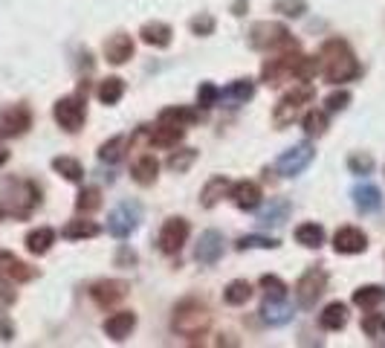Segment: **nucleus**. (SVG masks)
<instances>
[{"instance_id": "1", "label": "nucleus", "mask_w": 385, "mask_h": 348, "mask_svg": "<svg viewBox=\"0 0 385 348\" xmlns=\"http://www.w3.org/2000/svg\"><path fill=\"white\" fill-rule=\"evenodd\" d=\"M319 64H322V73H325V78L330 84H342V81H351V78L359 76V61H357V56L351 53V47L342 38L325 41Z\"/></svg>"}, {"instance_id": "2", "label": "nucleus", "mask_w": 385, "mask_h": 348, "mask_svg": "<svg viewBox=\"0 0 385 348\" xmlns=\"http://www.w3.org/2000/svg\"><path fill=\"white\" fill-rule=\"evenodd\" d=\"M41 192L32 180H9L4 195H0V218L9 221H26V218L38 209Z\"/></svg>"}, {"instance_id": "3", "label": "nucleus", "mask_w": 385, "mask_h": 348, "mask_svg": "<svg viewBox=\"0 0 385 348\" xmlns=\"http://www.w3.org/2000/svg\"><path fill=\"white\" fill-rule=\"evenodd\" d=\"M171 325H174V331L180 334V337H200V334H206L209 331V325H211V314H209V308L203 302H197V299H186V302H180L177 308H174V319H171Z\"/></svg>"}, {"instance_id": "4", "label": "nucleus", "mask_w": 385, "mask_h": 348, "mask_svg": "<svg viewBox=\"0 0 385 348\" xmlns=\"http://www.w3.org/2000/svg\"><path fill=\"white\" fill-rule=\"evenodd\" d=\"M249 47L252 50H295V41L290 35V29L284 24H275V21H261L249 29Z\"/></svg>"}, {"instance_id": "5", "label": "nucleus", "mask_w": 385, "mask_h": 348, "mask_svg": "<svg viewBox=\"0 0 385 348\" xmlns=\"http://www.w3.org/2000/svg\"><path fill=\"white\" fill-rule=\"evenodd\" d=\"M316 99V91L310 84H302V87H292V91L275 105V113H273V122L275 128H287L298 119V113L305 111V105H310Z\"/></svg>"}, {"instance_id": "6", "label": "nucleus", "mask_w": 385, "mask_h": 348, "mask_svg": "<svg viewBox=\"0 0 385 348\" xmlns=\"http://www.w3.org/2000/svg\"><path fill=\"white\" fill-rule=\"evenodd\" d=\"M142 221V206L137 200H122L110 215H107V230L116 238H127Z\"/></svg>"}, {"instance_id": "7", "label": "nucleus", "mask_w": 385, "mask_h": 348, "mask_svg": "<svg viewBox=\"0 0 385 348\" xmlns=\"http://www.w3.org/2000/svg\"><path fill=\"white\" fill-rule=\"evenodd\" d=\"M313 157H316V151H313L310 143H298V145L287 148V151L275 160V171L281 174V178H295V174H302V171L313 163Z\"/></svg>"}, {"instance_id": "8", "label": "nucleus", "mask_w": 385, "mask_h": 348, "mask_svg": "<svg viewBox=\"0 0 385 348\" xmlns=\"http://www.w3.org/2000/svg\"><path fill=\"white\" fill-rule=\"evenodd\" d=\"M302 58L305 56H298V53H287V56H281V58H270L264 67H261V78L267 81V84H284L287 78H298V73H302Z\"/></svg>"}, {"instance_id": "9", "label": "nucleus", "mask_w": 385, "mask_h": 348, "mask_svg": "<svg viewBox=\"0 0 385 348\" xmlns=\"http://www.w3.org/2000/svg\"><path fill=\"white\" fill-rule=\"evenodd\" d=\"M325 287H327V273L319 270V267H310L302 279H298V285H295L298 304H302V308H313L316 299L325 293Z\"/></svg>"}, {"instance_id": "10", "label": "nucleus", "mask_w": 385, "mask_h": 348, "mask_svg": "<svg viewBox=\"0 0 385 348\" xmlns=\"http://www.w3.org/2000/svg\"><path fill=\"white\" fill-rule=\"evenodd\" d=\"M53 116L56 122L70 130V134H75V130L84 125V116H88V111H84V102L78 96H67V99H58L56 108H53Z\"/></svg>"}, {"instance_id": "11", "label": "nucleus", "mask_w": 385, "mask_h": 348, "mask_svg": "<svg viewBox=\"0 0 385 348\" xmlns=\"http://www.w3.org/2000/svg\"><path fill=\"white\" fill-rule=\"evenodd\" d=\"M32 128V111L26 105H9L0 111V134L4 137H21Z\"/></svg>"}, {"instance_id": "12", "label": "nucleus", "mask_w": 385, "mask_h": 348, "mask_svg": "<svg viewBox=\"0 0 385 348\" xmlns=\"http://www.w3.org/2000/svg\"><path fill=\"white\" fill-rule=\"evenodd\" d=\"M189 241V221L186 218H168L159 230V250L174 255L183 250V244Z\"/></svg>"}, {"instance_id": "13", "label": "nucleus", "mask_w": 385, "mask_h": 348, "mask_svg": "<svg viewBox=\"0 0 385 348\" xmlns=\"http://www.w3.org/2000/svg\"><path fill=\"white\" fill-rule=\"evenodd\" d=\"M35 276H38V270L23 265L15 252H0V282L15 285V282H29Z\"/></svg>"}, {"instance_id": "14", "label": "nucleus", "mask_w": 385, "mask_h": 348, "mask_svg": "<svg viewBox=\"0 0 385 348\" xmlns=\"http://www.w3.org/2000/svg\"><path fill=\"white\" fill-rule=\"evenodd\" d=\"M90 296H93V302L99 304V308H113V304H119L127 296V285L116 282V279H102V282H96L90 287Z\"/></svg>"}, {"instance_id": "15", "label": "nucleus", "mask_w": 385, "mask_h": 348, "mask_svg": "<svg viewBox=\"0 0 385 348\" xmlns=\"http://www.w3.org/2000/svg\"><path fill=\"white\" fill-rule=\"evenodd\" d=\"M221 255H223V235L218 230H206L197 241L194 258L200 261V265H218Z\"/></svg>"}, {"instance_id": "16", "label": "nucleus", "mask_w": 385, "mask_h": 348, "mask_svg": "<svg viewBox=\"0 0 385 348\" xmlns=\"http://www.w3.org/2000/svg\"><path fill=\"white\" fill-rule=\"evenodd\" d=\"M368 247V238L362 230L357 227H342L336 235H333V250L342 252V255H357V252H365Z\"/></svg>"}, {"instance_id": "17", "label": "nucleus", "mask_w": 385, "mask_h": 348, "mask_svg": "<svg viewBox=\"0 0 385 348\" xmlns=\"http://www.w3.org/2000/svg\"><path fill=\"white\" fill-rule=\"evenodd\" d=\"M134 56V41H131V35H125V32H116V35H110L107 41H105V58L110 61V64H125L127 58Z\"/></svg>"}, {"instance_id": "18", "label": "nucleus", "mask_w": 385, "mask_h": 348, "mask_svg": "<svg viewBox=\"0 0 385 348\" xmlns=\"http://www.w3.org/2000/svg\"><path fill=\"white\" fill-rule=\"evenodd\" d=\"M229 195H232L235 206L243 209V212H252V209H258V206H261V186H258V183H252V180L235 183V186L229 189Z\"/></svg>"}, {"instance_id": "19", "label": "nucleus", "mask_w": 385, "mask_h": 348, "mask_svg": "<svg viewBox=\"0 0 385 348\" xmlns=\"http://www.w3.org/2000/svg\"><path fill=\"white\" fill-rule=\"evenodd\" d=\"M134 328H137V314H134V311H119V314H113V317L105 322V334H107L110 339H116V342L127 339Z\"/></svg>"}, {"instance_id": "20", "label": "nucleus", "mask_w": 385, "mask_h": 348, "mask_svg": "<svg viewBox=\"0 0 385 348\" xmlns=\"http://www.w3.org/2000/svg\"><path fill=\"white\" fill-rule=\"evenodd\" d=\"M252 96H255V84H252L249 78H238V81H232V84L226 87V91H221L218 102H223V105H229V108H238V105H246Z\"/></svg>"}, {"instance_id": "21", "label": "nucleus", "mask_w": 385, "mask_h": 348, "mask_svg": "<svg viewBox=\"0 0 385 348\" xmlns=\"http://www.w3.org/2000/svg\"><path fill=\"white\" fill-rule=\"evenodd\" d=\"M229 189H232V183L223 178V174H221V178H211V180L203 186V192H200V206H203V209L218 206V203L229 195Z\"/></svg>"}, {"instance_id": "22", "label": "nucleus", "mask_w": 385, "mask_h": 348, "mask_svg": "<svg viewBox=\"0 0 385 348\" xmlns=\"http://www.w3.org/2000/svg\"><path fill=\"white\" fill-rule=\"evenodd\" d=\"M142 41L148 44V47H157V50H165L168 47V44H171V35H174V32H171V26L168 24H162V21H151V24H145L142 26Z\"/></svg>"}, {"instance_id": "23", "label": "nucleus", "mask_w": 385, "mask_h": 348, "mask_svg": "<svg viewBox=\"0 0 385 348\" xmlns=\"http://www.w3.org/2000/svg\"><path fill=\"white\" fill-rule=\"evenodd\" d=\"M261 317H264L267 325H287L292 319V308L284 299H267L264 308H261Z\"/></svg>"}, {"instance_id": "24", "label": "nucleus", "mask_w": 385, "mask_h": 348, "mask_svg": "<svg viewBox=\"0 0 385 348\" xmlns=\"http://www.w3.org/2000/svg\"><path fill=\"white\" fill-rule=\"evenodd\" d=\"M319 322H322L325 331H339V328H345V325H348V308H345L342 302H330L327 308L322 311Z\"/></svg>"}, {"instance_id": "25", "label": "nucleus", "mask_w": 385, "mask_h": 348, "mask_svg": "<svg viewBox=\"0 0 385 348\" xmlns=\"http://www.w3.org/2000/svg\"><path fill=\"white\" fill-rule=\"evenodd\" d=\"M290 212H292L290 200L278 198V200H270V206L261 212V218H258V221H261L264 227H281V224L287 221V218H290Z\"/></svg>"}, {"instance_id": "26", "label": "nucleus", "mask_w": 385, "mask_h": 348, "mask_svg": "<svg viewBox=\"0 0 385 348\" xmlns=\"http://www.w3.org/2000/svg\"><path fill=\"white\" fill-rule=\"evenodd\" d=\"M157 171H159V163H157V157L154 154H145V157H139L137 163H134V180L139 183V186H151L154 180H157Z\"/></svg>"}, {"instance_id": "27", "label": "nucleus", "mask_w": 385, "mask_h": 348, "mask_svg": "<svg viewBox=\"0 0 385 348\" xmlns=\"http://www.w3.org/2000/svg\"><path fill=\"white\" fill-rule=\"evenodd\" d=\"M53 244H56V232H53L50 227L32 230V232L26 235V250H29L32 255H44V252H50Z\"/></svg>"}, {"instance_id": "28", "label": "nucleus", "mask_w": 385, "mask_h": 348, "mask_svg": "<svg viewBox=\"0 0 385 348\" xmlns=\"http://www.w3.org/2000/svg\"><path fill=\"white\" fill-rule=\"evenodd\" d=\"M186 130L183 128H174V125H165V122H157L154 128V134H151V143L159 145V148H171V145H177L183 140Z\"/></svg>"}, {"instance_id": "29", "label": "nucleus", "mask_w": 385, "mask_h": 348, "mask_svg": "<svg viewBox=\"0 0 385 348\" xmlns=\"http://www.w3.org/2000/svg\"><path fill=\"white\" fill-rule=\"evenodd\" d=\"M159 122H165V125H174V128H191L194 122H197V113L191 111V108H165L162 113H159Z\"/></svg>"}, {"instance_id": "30", "label": "nucleus", "mask_w": 385, "mask_h": 348, "mask_svg": "<svg viewBox=\"0 0 385 348\" xmlns=\"http://www.w3.org/2000/svg\"><path fill=\"white\" fill-rule=\"evenodd\" d=\"M354 203H357V209H359V212H374V209H379V203H382L379 189H376V186H371V183L357 186V189H354Z\"/></svg>"}, {"instance_id": "31", "label": "nucleus", "mask_w": 385, "mask_h": 348, "mask_svg": "<svg viewBox=\"0 0 385 348\" xmlns=\"http://www.w3.org/2000/svg\"><path fill=\"white\" fill-rule=\"evenodd\" d=\"M295 241L302 247H307V250H319L325 244V230L319 224H302L295 230Z\"/></svg>"}, {"instance_id": "32", "label": "nucleus", "mask_w": 385, "mask_h": 348, "mask_svg": "<svg viewBox=\"0 0 385 348\" xmlns=\"http://www.w3.org/2000/svg\"><path fill=\"white\" fill-rule=\"evenodd\" d=\"M385 299V287L379 285H365L359 290H354V304H359V308H376V304Z\"/></svg>"}, {"instance_id": "33", "label": "nucleus", "mask_w": 385, "mask_h": 348, "mask_svg": "<svg viewBox=\"0 0 385 348\" xmlns=\"http://www.w3.org/2000/svg\"><path fill=\"white\" fill-rule=\"evenodd\" d=\"M102 232V227L99 224H93V221H70L67 227H64V238H70V241H78V238H96Z\"/></svg>"}, {"instance_id": "34", "label": "nucleus", "mask_w": 385, "mask_h": 348, "mask_svg": "<svg viewBox=\"0 0 385 348\" xmlns=\"http://www.w3.org/2000/svg\"><path fill=\"white\" fill-rule=\"evenodd\" d=\"M122 96H125V81H122V78L110 76V78H105V81L99 84V99H102L105 105H116Z\"/></svg>"}, {"instance_id": "35", "label": "nucleus", "mask_w": 385, "mask_h": 348, "mask_svg": "<svg viewBox=\"0 0 385 348\" xmlns=\"http://www.w3.org/2000/svg\"><path fill=\"white\" fill-rule=\"evenodd\" d=\"M125 148H127V137L119 134V137L107 140V143L99 148V160H102V163H119V160L125 157Z\"/></svg>"}, {"instance_id": "36", "label": "nucleus", "mask_w": 385, "mask_h": 348, "mask_svg": "<svg viewBox=\"0 0 385 348\" xmlns=\"http://www.w3.org/2000/svg\"><path fill=\"white\" fill-rule=\"evenodd\" d=\"M249 296H252V285H249V282H243V279L229 282V285H226V290H223V299H226L229 304H246V302H249Z\"/></svg>"}, {"instance_id": "37", "label": "nucleus", "mask_w": 385, "mask_h": 348, "mask_svg": "<svg viewBox=\"0 0 385 348\" xmlns=\"http://www.w3.org/2000/svg\"><path fill=\"white\" fill-rule=\"evenodd\" d=\"M53 168H56L58 174H64V178H67L70 183H78V180L84 178L81 163H78V160H73V157H56V160H53Z\"/></svg>"}, {"instance_id": "38", "label": "nucleus", "mask_w": 385, "mask_h": 348, "mask_svg": "<svg viewBox=\"0 0 385 348\" xmlns=\"http://www.w3.org/2000/svg\"><path fill=\"white\" fill-rule=\"evenodd\" d=\"M362 331L371 337V342L382 345V342H385V317H382V314H368V317L362 319Z\"/></svg>"}, {"instance_id": "39", "label": "nucleus", "mask_w": 385, "mask_h": 348, "mask_svg": "<svg viewBox=\"0 0 385 348\" xmlns=\"http://www.w3.org/2000/svg\"><path fill=\"white\" fill-rule=\"evenodd\" d=\"M99 206H102V192H99L96 186L78 192V198H75V209H78V212L88 215V212H96Z\"/></svg>"}, {"instance_id": "40", "label": "nucleus", "mask_w": 385, "mask_h": 348, "mask_svg": "<svg viewBox=\"0 0 385 348\" xmlns=\"http://www.w3.org/2000/svg\"><path fill=\"white\" fill-rule=\"evenodd\" d=\"M194 160H197V151H194V148H180V151H174V154L168 157V168L177 171V174H183V171L191 168Z\"/></svg>"}, {"instance_id": "41", "label": "nucleus", "mask_w": 385, "mask_h": 348, "mask_svg": "<svg viewBox=\"0 0 385 348\" xmlns=\"http://www.w3.org/2000/svg\"><path fill=\"white\" fill-rule=\"evenodd\" d=\"M218 96H221V91L211 81H203L200 87H197V105H200V111H209V108H215L218 105Z\"/></svg>"}, {"instance_id": "42", "label": "nucleus", "mask_w": 385, "mask_h": 348, "mask_svg": "<svg viewBox=\"0 0 385 348\" xmlns=\"http://www.w3.org/2000/svg\"><path fill=\"white\" fill-rule=\"evenodd\" d=\"M305 130H307V137H322L325 130H327V113L310 111V113L305 116Z\"/></svg>"}, {"instance_id": "43", "label": "nucleus", "mask_w": 385, "mask_h": 348, "mask_svg": "<svg viewBox=\"0 0 385 348\" xmlns=\"http://www.w3.org/2000/svg\"><path fill=\"white\" fill-rule=\"evenodd\" d=\"M235 247L238 250H275L278 241L275 238H264V235H243Z\"/></svg>"}, {"instance_id": "44", "label": "nucleus", "mask_w": 385, "mask_h": 348, "mask_svg": "<svg viewBox=\"0 0 385 348\" xmlns=\"http://www.w3.org/2000/svg\"><path fill=\"white\" fill-rule=\"evenodd\" d=\"M275 12H281L284 18H302L307 12L305 0H275Z\"/></svg>"}, {"instance_id": "45", "label": "nucleus", "mask_w": 385, "mask_h": 348, "mask_svg": "<svg viewBox=\"0 0 385 348\" xmlns=\"http://www.w3.org/2000/svg\"><path fill=\"white\" fill-rule=\"evenodd\" d=\"M261 287L267 299H287V285L278 276H261Z\"/></svg>"}, {"instance_id": "46", "label": "nucleus", "mask_w": 385, "mask_h": 348, "mask_svg": "<svg viewBox=\"0 0 385 348\" xmlns=\"http://www.w3.org/2000/svg\"><path fill=\"white\" fill-rule=\"evenodd\" d=\"M348 168L354 174H371L374 171V157L371 154H351L348 157Z\"/></svg>"}, {"instance_id": "47", "label": "nucleus", "mask_w": 385, "mask_h": 348, "mask_svg": "<svg viewBox=\"0 0 385 348\" xmlns=\"http://www.w3.org/2000/svg\"><path fill=\"white\" fill-rule=\"evenodd\" d=\"M348 102H351V93H348V91H336V93H330V96L325 99L327 113H339V111H345V108H348Z\"/></svg>"}, {"instance_id": "48", "label": "nucleus", "mask_w": 385, "mask_h": 348, "mask_svg": "<svg viewBox=\"0 0 385 348\" xmlns=\"http://www.w3.org/2000/svg\"><path fill=\"white\" fill-rule=\"evenodd\" d=\"M191 32H194V35H211V32H215V18H211L209 12L197 15V18L191 21Z\"/></svg>"}, {"instance_id": "49", "label": "nucleus", "mask_w": 385, "mask_h": 348, "mask_svg": "<svg viewBox=\"0 0 385 348\" xmlns=\"http://www.w3.org/2000/svg\"><path fill=\"white\" fill-rule=\"evenodd\" d=\"M127 261H131V265H134L137 255H134L131 250H127V247H122V250H119V265H127Z\"/></svg>"}, {"instance_id": "50", "label": "nucleus", "mask_w": 385, "mask_h": 348, "mask_svg": "<svg viewBox=\"0 0 385 348\" xmlns=\"http://www.w3.org/2000/svg\"><path fill=\"white\" fill-rule=\"evenodd\" d=\"M15 302V290H4L0 293V308H6V304H12Z\"/></svg>"}, {"instance_id": "51", "label": "nucleus", "mask_w": 385, "mask_h": 348, "mask_svg": "<svg viewBox=\"0 0 385 348\" xmlns=\"http://www.w3.org/2000/svg\"><path fill=\"white\" fill-rule=\"evenodd\" d=\"M0 339H12V325L6 319H0Z\"/></svg>"}, {"instance_id": "52", "label": "nucleus", "mask_w": 385, "mask_h": 348, "mask_svg": "<svg viewBox=\"0 0 385 348\" xmlns=\"http://www.w3.org/2000/svg\"><path fill=\"white\" fill-rule=\"evenodd\" d=\"M243 9H246V0H235V6H232V12H235V15H243Z\"/></svg>"}, {"instance_id": "53", "label": "nucleus", "mask_w": 385, "mask_h": 348, "mask_svg": "<svg viewBox=\"0 0 385 348\" xmlns=\"http://www.w3.org/2000/svg\"><path fill=\"white\" fill-rule=\"evenodd\" d=\"M6 160H9V151H6V148H0V165H4Z\"/></svg>"}, {"instance_id": "54", "label": "nucleus", "mask_w": 385, "mask_h": 348, "mask_svg": "<svg viewBox=\"0 0 385 348\" xmlns=\"http://www.w3.org/2000/svg\"><path fill=\"white\" fill-rule=\"evenodd\" d=\"M0 137H4V134H0Z\"/></svg>"}]
</instances>
